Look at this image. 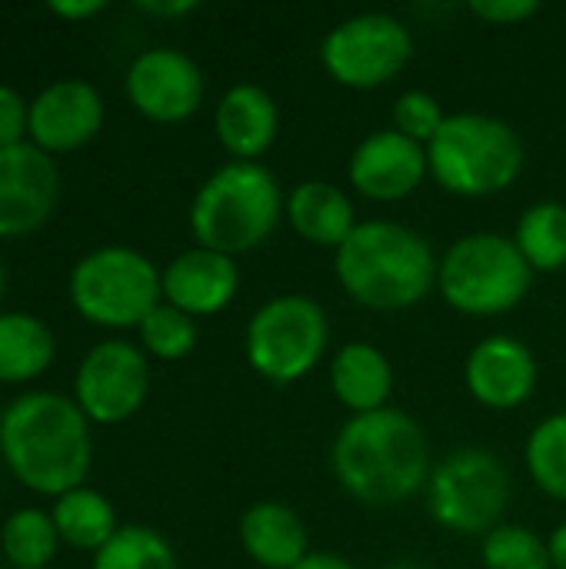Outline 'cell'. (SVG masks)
<instances>
[{"label": "cell", "instance_id": "cell-14", "mask_svg": "<svg viewBox=\"0 0 566 569\" xmlns=\"http://www.w3.org/2000/svg\"><path fill=\"white\" fill-rule=\"evenodd\" d=\"M350 187L374 203H397L414 197L430 177L427 147L397 133L394 127L367 133L347 160Z\"/></svg>", "mask_w": 566, "mask_h": 569}, {"label": "cell", "instance_id": "cell-15", "mask_svg": "<svg viewBox=\"0 0 566 569\" xmlns=\"http://www.w3.org/2000/svg\"><path fill=\"white\" fill-rule=\"evenodd\" d=\"M103 127V97L90 80L67 77L47 83L30 100L27 140L43 153H70L87 147Z\"/></svg>", "mask_w": 566, "mask_h": 569}, {"label": "cell", "instance_id": "cell-29", "mask_svg": "<svg viewBox=\"0 0 566 569\" xmlns=\"http://www.w3.org/2000/svg\"><path fill=\"white\" fill-rule=\"evenodd\" d=\"M484 569H554L547 540L524 523H500L480 543Z\"/></svg>", "mask_w": 566, "mask_h": 569}, {"label": "cell", "instance_id": "cell-17", "mask_svg": "<svg viewBox=\"0 0 566 569\" xmlns=\"http://www.w3.org/2000/svg\"><path fill=\"white\" fill-rule=\"evenodd\" d=\"M160 290L163 303L190 313L193 320L214 317L234 303L240 290V267L227 253L190 247L160 270Z\"/></svg>", "mask_w": 566, "mask_h": 569}, {"label": "cell", "instance_id": "cell-27", "mask_svg": "<svg viewBox=\"0 0 566 569\" xmlns=\"http://www.w3.org/2000/svg\"><path fill=\"white\" fill-rule=\"evenodd\" d=\"M93 569H180L170 540L143 523H127L93 553Z\"/></svg>", "mask_w": 566, "mask_h": 569}, {"label": "cell", "instance_id": "cell-25", "mask_svg": "<svg viewBox=\"0 0 566 569\" xmlns=\"http://www.w3.org/2000/svg\"><path fill=\"white\" fill-rule=\"evenodd\" d=\"M57 547L60 537L53 517L37 507L13 510L0 527V553L13 569H47Z\"/></svg>", "mask_w": 566, "mask_h": 569}, {"label": "cell", "instance_id": "cell-8", "mask_svg": "<svg viewBox=\"0 0 566 569\" xmlns=\"http://www.w3.org/2000/svg\"><path fill=\"white\" fill-rule=\"evenodd\" d=\"M427 513L457 537H487L504 523L514 497L507 463L487 447H460L434 463L427 480Z\"/></svg>", "mask_w": 566, "mask_h": 569}, {"label": "cell", "instance_id": "cell-9", "mask_svg": "<svg viewBox=\"0 0 566 569\" xmlns=\"http://www.w3.org/2000/svg\"><path fill=\"white\" fill-rule=\"evenodd\" d=\"M330 347L327 310L304 293L270 297L244 330V353L257 377L287 387L310 377Z\"/></svg>", "mask_w": 566, "mask_h": 569}, {"label": "cell", "instance_id": "cell-34", "mask_svg": "<svg viewBox=\"0 0 566 569\" xmlns=\"http://www.w3.org/2000/svg\"><path fill=\"white\" fill-rule=\"evenodd\" d=\"M143 13H150V17H183V13H193L197 10V3L193 0H140L137 3Z\"/></svg>", "mask_w": 566, "mask_h": 569}, {"label": "cell", "instance_id": "cell-26", "mask_svg": "<svg viewBox=\"0 0 566 569\" xmlns=\"http://www.w3.org/2000/svg\"><path fill=\"white\" fill-rule=\"evenodd\" d=\"M524 463L540 493L566 503V410L544 417L530 430L524 443Z\"/></svg>", "mask_w": 566, "mask_h": 569}, {"label": "cell", "instance_id": "cell-3", "mask_svg": "<svg viewBox=\"0 0 566 569\" xmlns=\"http://www.w3.org/2000/svg\"><path fill=\"white\" fill-rule=\"evenodd\" d=\"M440 257L430 240L400 220H360L334 253L340 290L377 313H400L437 290Z\"/></svg>", "mask_w": 566, "mask_h": 569}, {"label": "cell", "instance_id": "cell-39", "mask_svg": "<svg viewBox=\"0 0 566 569\" xmlns=\"http://www.w3.org/2000/svg\"><path fill=\"white\" fill-rule=\"evenodd\" d=\"M0 420H3V410H0Z\"/></svg>", "mask_w": 566, "mask_h": 569}, {"label": "cell", "instance_id": "cell-22", "mask_svg": "<svg viewBox=\"0 0 566 569\" xmlns=\"http://www.w3.org/2000/svg\"><path fill=\"white\" fill-rule=\"evenodd\" d=\"M57 353L53 330L27 310H0V383L37 380Z\"/></svg>", "mask_w": 566, "mask_h": 569}, {"label": "cell", "instance_id": "cell-36", "mask_svg": "<svg viewBox=\"0 0 566 569\" xmlns=\"http://www.w3.org/2000/svg\"><path fill=\"white\" fill-rule=\"evenodd\" d=\"M547 550H550V563L554 569H566V520L560 527H554L550 540H547Z\"/></svg>", "mask_w": 566, "mask_h": 569}, {"label": "cell", "instance_id": "cell-2", "mask_svg": "<svg viewBox=\"0 0 566 569\" xmlns=\"http://www.w3.org/2000/svg\"><path fill=\"white\" fill-rule=\"evenodd\" d=\"M0 457L27 490L57 500L83 487L90 473V420L73 397L57 390H30L3 407Z\"/></svg>", "mask_w": 566, "mask_h": 569}, {"label": "cell", "instance_id": "cell-40", "mask_svg": "<svg viewBox=\"0 0 566 569\" xmlns=\"http://www.w3.org/2000/svg\"><path fill=\"white\" fill-rule=\"evenodd\" d=\"M47 569H50V567H47Z\"/></svg>", "mask_w": 566, "mask_h": 569}, {"label": "cell", "instance_id": "cell-21", "mask_svg": "<svg viewBox=\"0 0 566 569\" xmlns=\"http://www.w3.org/2000/svg\"><path fill=\"white\" fill-rule=\"evenodd\" d=\"M240 547L260 569H294L314 553L304 520L280 500H260L244 510Z\"/></svg>", "mask_w": 566, "mask_h": 569}, {"label": "cell", "instance_id": "cell-10", "mask_svg": "<svg viewBox=\"0 0 566 569\" xmlns=\"http://www.w3.org/2000/svg\"><path fill=\"white\" fill-rule=\"evenodd\" d=\"M414 57L410 27L387 10H364L337 27L320 43L324 70L347 90L387 87Z\"/></svg>", "mask_w": 566, "mask_h": 569}, {"label": "cell", "instance_id": "cell-23", "mask_svg": "<svg viewBox=\"0 0 566 569\" xmlns=\"http://www.w3.org/2000/svg\"><path fill=\"white\" fill-rule=\"evenodd\" d=\"M50 517H53L60 543L80 553H100L120 530L113 503L93 487H77L57 497Z\"/></svg>", "mask_w": 566, "mask_h": 569}, {"label": "cell", "instance_id": "cell-35", "mask_svg": "<svg viewBox=\"0 0 566 569\" xmlns=\"http://www.w3.org/2000/svg\"><path fill=\"white\" fill-rule=\"evenodd\" d=\"M294 569H357L350 560H344L340 553H324V550H317V553H310L307 560H300Z\"/></svg>", "mask_w": 566, "mask_h": 569}, {"label": "cell", "instance_id": "cell-16", "mask_svg": "<svg viewBox=\"0 0 566 569\" xmlns=\"http://www.w3.org/2000/svg\"><path fill=\"white\" fill-rule=\"evenodd\" d=\"M537 380H540V367L534 350L510 333H490L477 340L464 363L467 393L480 407L497 413L520 410L534 397Z\"/></svg>", "mask_w": 566, "mask_h": 569}, {"label": "cell", "instance_id": "cell-18", "mask_svg": "<svg viewBox=\"0 0 566 569\" xmlns=\"http://www.w3.org/2000/svg\"><path fill=\"white\" fill-rule=\"evenodd\" d=\"M214 130L220 147L244 163H260L280 130L277 100L257 83H234L214 110Z\"/></svg>", "mask_w": 566, "mask_h": 569}, {"label": "cell", "instance_id": "cell-32", "mask_svg": "<svg viewBox=\"0 0 566 569\" xmlns=\"http://www.w3.org/2000/svg\"><path fill=\"white\" fill-rule=\"evenodd\" d=\"M470 13L494 27H517L530 20L534 13H540V3L537 0H474Z\"/></svg>", "mask_w": 566, "mask_h": 569}, {"label": "cell", "instance_id": "cell-19", "mask_svg": "<svg viewBox=\"0 0 566 569\" xmlns=\"http://www.w3.org/2000/svg\"><path fill=\"white\" fill-rule=\"evenodd\" d=\"M284 220L300 240L324 250H340L344 240L357 230V207L350 193L330 180H300L284 203Z\"/></svg>", "mask_w": 566, "mask_h": 569}, {"label": "cell", "instance_id": "cell-11", "mask_svg": "<svg viewBox=\"0 0 566 569\" xmlns=\"http://www.w3.org/2000/svg\"><path fill=\"white\" fill-rule=\"evenodd\" d=\"M150 393V357L130 340L90 347L73 377V400L97 427L130 420Z\"/></svg>", "mask_w": 566, "mask_h": 569}, {"label": "cell", "instance_id": "cell-1", "mask_svg": "<svg viewBox=\"0 0 566 569\" xmlns=\"http://www.w3.org/2000/svg\"><path fill=\"white\" fill-rule=\"evenodd\" d=\"M330 470L350 500L390 510L427 490L434 473L430 440L424 427L397 407L350 417L334 437Z\"/></svg>", "mask_w": 566, "mask_h": 569}, {"label": "cell", "instance_id": "cell-5", "mask_svg": "<svg viewBox=\"0 0 566 569\" xmlns=\"http://www.w3.org/2000/svg\"><path fill=\"white\" fill-rule=\"evenodd\" d=\"M430 177L454 197H497L517 183L527 163L520 133L490 113H450L427 143Z\"/></svg>", "mask_w": 566, "mask_h": 569}, {"label": "cell", "instance_id": "cell-38", "mask_svg": "<svg viewBox=\"0 0 566 569\" xmlns=\"http://www.w3.org/2000/svg\"><path fill=\"white\" fill-rule=\"evenodd\" d=\"M3 290H7V273H3V263H0V300H3Z\"/></svg>", "mask_w": 566, "mask_h": 569}, {"label": "cell", "instance_id": "cell-31", "mask_svg": "<svg viewBox=\"0 0 566 569\" xmlns=\"http://www.w3.org/2000/svg\"><path fill=\"white\" fill-rule=\"evenodd\" d=\"M30 130V100H23L20 90L10 83H0V150L27 143Z\"/></svg>", "mask_w": 566, "mask_h": 569}, {"label": "cell", "instance_id": "cell-6", "mask_svg": "<svg viewBox=\"0 0 566 569\" xmlns=\"http://www.w3.org/2000/svg\"><path fill=\"white\" fill-rule=\"evenodd\" d=\"M534 277L537 273L517 250L514 237L477 230L444 250L437 267V293L464 317H500L527 300Z\"/></svg>", "mask_w": 566, "mask_h": 569}, {"label": "cell", "instance_id": "cell-13", "mask_svg": "<svg viewBox=\"0 0 566 569\" xmlns=\"http://www.w3.org/2000/svg\"><path fill=\"white\" fill-rule=\"evenodd\" d=\"M60 203V170L30 140L0 150V240L37 233Z\"/></svg>", "mask_w": 566, "mask_h": 569}, {"label": "cell", "instance_id": "cell-20", "mask_svg": "<svg viewBox=\"0 0 566 569\" xmlns=\"http://www.w3.org/2000/svg\"><path fill=\"white\" fill-rule=\"evenodd\" d=\"M330 390L350 417L377 413L390 407L394 367L387 353L367 340H350L330 357Z\"/></svg>", "mask_w": 566, "mask_h": 569}, {"label": "cell", "instance_id": "cell-28", "mask_svg": "<svg viewBox=\"0 0 566 569\" xmlns=\"http://www.w3.org/2000/svg\"><path fill=\"white\" fill-rule=\"evenodd\" d=\"M137 333H140V350L163 363L183 360L197 347V320L163 300L143 317Z\"/></svg>", "mask_w": 566, "mask_h": 569}, {"label": "cell", "instance_id": "cell-24", "mask_svg": "<svg viewBox=\"0 0 566 569\" xmlns=\"http://www.w3.org/2000/svg\"><path fill=\"white\" fill-rule=\"evenodd\" d=\"M514 243L534 273H557L566 267V203L537 200L530 203L514 230Z\"/></svg>", "mask_w": 566, "mask_h": 569}, {"label": "cell", "instance_id": "cell-37", "mask_svg": "<svg viewBox=\"0 0 566 569\" xmlns=\"http://www.w3.org/2000/svg\"><path fill=\"white\" fill-rule=\"evenodd\" d=\"M384 569H427V567H420V563H410V560H397V563H387Z\"/></svg>", "mask_w": 566, "mask_h": 569}, {"label": "cell", "instance_id": "cell-7", "mask_svg": "<svg viewBox=\"0 0 566 569\" xmlns=\"http://www.w3.org/2000/svg\"><path fill=\"white\" fill-rule=\"evenodd\" d=\"M73 310L107 330L140 327L143 317L163 300L157 263L133 247H97L83 253L67 280Z\"/></svg>", "mask_w": 566, "mask_h": 569}, {"label": "cell", "instance_id": "cell-12", "mask_svg": "<svg viewBox=\"0 0 566 569\" xmlns=\"http://www.w3.org/2000/svg\"><path fill=\"white\" fill-rule=\"evenodd\" d=\"M123 90L130 107L153 123H180L203 103V73L197 60L177 47H150L127 67Z\"/></svg>", "mask_w": 566, "mask_h": 569}, {"label": "cell", "instance_id": "cell-4", "mask_svg": "<svg viewBox=\"0 0 566 569\" xmlns=\"http://www.w3.org/2000/svg\"><path fill=\"white\" fill-rule=\"evenodd\" d=\"M280 180L264 163L230 160L217 167L190 200V233L197 247L227 253H250L267 243L284 220Z\"/></svg>", "mask_w": 566, "mask_h": 569}, {"label": "cell", "instance_id": "cell-30", "mask_svg": "<svg viewBox=\"0 0 566 569\" xmlns=\"http://www.w3.org/2000/svg\"><path fill=\"white\" fill-rule=\"evenodd\" d=\"M447 117L450 113H444L440 100L427 90H407L394 100V130L424 147L440 133Z\"/></svg>", "mask_w": 566, "mask_h": 569}, {"label": "cell", "instance_id": "cell-33", "mask_svg": "<svg viewBox=\"0 0 566 569\" xmlns=\"http://www.w3.org/2000/svg\"><path fill=\"white\" fill-rule=\"evenodd\" d=\"M103 7H107L103 0H50V13L63 20H87V17H97Z\"/></svg>", "mask_w": 566, "mask_h": 569}]
</instances>
